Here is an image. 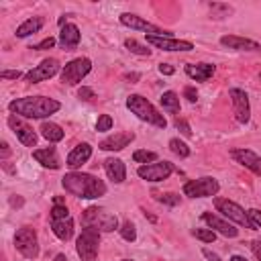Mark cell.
Returning <instances> with one entry per match:
<instances>
[{"instance_id":"48","label":"cell","mask_w":261,"mask_h":261,"mask_svg":"<svg viewBox=\"0 0 261 261\" xmlns=\"http://www.w3.org/2000/svg\"><path fill=\"white\" fill-rule=\"evenodd\" d=\"M8 155H10V149H8V143L4 141L2 143V157H8Z\"/></svg>"},{"instance_id":"18","label":"cell","mask_w":261,"mask_h":261,"mask_svg":"<svg viewBox=\"0 0 261 261\" xmlns=\"http://www.w3.org/2000/svg\"><path fill=\"white\" fill-rule=\"evenodd\" d=\"M133 141H135V133H130V130L114 133V135L106 137L104 141H100L98 149H102V151H120V149L128 147Z\"/></svg>"},{"instance_id":"32","label":"cell","mask_w":261,"mask_h":261,"mask_svg":"<svg viewBox=\"0 0 261 261\" xmlns=\"http://www.w3.org/2000/svg\"><path fill=\"white\" fill-rule=\"evenodd\" d=\"M169 149H171V153H175V155L181 157V159L190 157V147H188L184 141H179V139H171V141H169Z\"/></svg>"},{"instance_id":"37","label":"cell","mask_w":261,"mask_h":261,"mask_svg":"<svg viewBox=\"0 0 261 261\" xmlns=\"http://www.w3.org/2000/svg\"><path fill=\"white\" fill-rule=\"evenodd\" d=\"M65 216H69L67 206H65V204H53V208H51V218H65Z\"/></svg>"},{"instance_id":"27","label":"cell","mask_w":261,"mask_h":261,"mask_svg":"<svg viewBox=\"0 0 261 261\" xmlns=\"http://www.w3.org/2000/svg\"><path fill=\"white\" fill-rule=\"evenodd\" d=\"M41 135L49 141V143H59L63 137H65V133H63V128L59 126V124H55V122H51V120H45L43 124H41Z\"/></svg>"},{"instance_id":"14","label":"cell","mask_w":261,"mask_h":261,"mask_svg":"<svg viewBox=\"0 0 261 261\" xmlns=\"http://www.w3.org/2000/svg\"><path fill=\"white\" fill-rule=\"evenodd\" d=\"M6 122H8V126L12 128V133L16 135V139H18L24 147H35V145H37V133H35L33 126H29L20 116L10 114Z\"/></svg>"},{"instance_id":"39","label":"cell","mask_w":261,"mask_h":261,"mask_svg":"<svg viewBox=\"0 0 261 261\" xmlns=\"http://www.w3.org/2000/svg\"><path fill=\"white\" fill-rule=\"evenodd\" d=\"M55 45V39L53 37H47V39H43L41 43H37V45H33V47H29V49H35V51H45V49H51Z\"/></svg>"},{"instance_id":"31","label":"cell","mask_w":261,"mask_h":261,"mask_svg":"<svg viewBox=\"0 0 261 261\" xmlns=\"http://www.w3.org/2000/svg\"><path fill=\"white\" fill-rule=\"evenodd\" d=\"M124 47H126L130 53H135V55H143V57H149V55H151V49H149L147 45H141V43L135 41V39H126V41H124Z\"/></svg>"},{"instance_id":"29","label":"cell","mask_w":261,"mask_h":261,"mask_svg":"<svg viewBox=\"0 0 261 261\" xmlns=\"http://www.w3.org/2000/svg\"><path fill=\"white\" fill-rule=\"evenodd\" d=\"M208 8H210V12H212V18H224V16H228V14L234 12L232 6H228V4H220V2H210Z\"/></svg>"},{"instance_id":"5","label":"cell","mask_w":261,"mask_h":261,"mask_svg":"<svg viewBox=\"0 0 261 261\" xmlns=\"http://www.w3.org/2000/svg\"><path fill=\"white\" fill-rule=\"evenodd\" d=\"M100 249V230L92 226H84L82 234L75 241V253L80 255L82 261H94L98 257Z\"/></svg>"},{"instance_id":"50","label":"cell","mask_w":261,"mask_h":261,"mask_svg":"<svg viewBox=\"0 0 261 261\" xmlns=\"http://www.w3.org/2000/svg\"><path fill=\"white\" fill-rule=\"evenodd\" d=\"M230 261H247V259H245L243 255H232V257H230Z\"/></svg>"},{"instance_id":"11","label":"cell","mask_w":261,"mask_h":261,"mask_svg":"<svg viewBox=\"0 0 261 261\" xmlns=\"http://www.w3.org/2000/svg\"><path fill=\"white\" fill-rule=\"evenodd\" d=\"M228 98L232 104V114L237 118V122L247 124L251 120V104H249V96L245 90L241 88H230L228 90Z\"/></svg>"},{"instance_id":"3","label":"cell","mask_w":261,"mask_h":261,"mask_svg":"<svg viewBox=\"0 0 261 261\" xmlns=\"http://www.w3.org/2000/svg\"><path fill=\"white\" fill-rule=\"evenodd\" d=\"M126 108H128L139 120H143V122H147V124H153V126H157V128H165V126H167L165 116H163L147 98H143L141 94H130V96L126 98Z\"/></svg>"},{"instance_id":"42","label":"cell","mask_w":261,"mask_h":261,"mask_svg":"<svg viewBox=\"0 0 261 261\" xmlns=\"http://www.w3.org/2000/svg\"><path fill=\"white\" fill-rule=\"evenodd\" d=\"M184 96H186V100L192 102V104L198 100V92H196L194 86H186V88H184Z\"/></svg>"},{"instance_id":"1","label":"cell","mask_w":261,"mask_h":261,"mask_svg":"<svg viewBox=\"0 0 261 261\" xmlns=\"http://www.w3.org/2000/svg\"><path fill=\"white\" fill-rule=\"evenodd\" d=\"M61 186L65 192H69L75 198H84V200H94L106 194V184L92 175V173H84V171H69L61 177Z\"/></svg>"},{"instance_id":"15","label":"cell","mask_w":261,"mask_h":261,"mask_svg":"<svg viewBox=\"0 0 261 261\" xmlns=\"http://www.w3.org/2000/svg\"><path fill=\"white\" fill-rule=\"evenodd\" d=\"M147 43L163 49V51H192L194 43L184 41V39H173V37H157V35H147Z\"/></svg>"},{"instance_id":"2","label":"cell","mask_w":261,"mask_h":261,"mask_svg":"<svg viewBox=\"0 0 261 261\" xmlns=\"http://www.w3.org/2000/svg\"><path fill=\"white\" fill-rule=\"evenodd\" d=\"M59 108L61 104L47 96H24L8 102V110L20 118H47Z\"/></svg>"},{"instance_id":"13","label":"cell","mask_w":261,"mask_h":261,"mask_svg":"<svg viewBox=\"0 0 261 261\" xmlns=\"http://www.w3.org/2000/svg\"><path fill=\"white\" fill-rule=\"evenodd\" d=\"M59 71V61L49 57V59H43L39 65H35L31 71L24 73V82L29 84H39V82H45L49 77H53L55 73Z\"/></svg>"},{"instance_id":"38","label":"cell","mask_w":261,"mask_h":261,"mask_svg":"<svg viewBox=\"0 0 261 261\" xmlns=\"http://www.w3.org/2000/svg\"><path fill=\"white\" fill-rule=\"evenodd\" d=\"M77 98H80V100H84V102H90V100H94V98H96V94H94V90H92V88L82 86V88L77 90Z\"/></svg>"},{"instance_id":"41","label":"cell","mask_w":261,"mask_h":261,"mask_svg":"<svg viewBox=\"0 0 261 261\" xmlns=\"http://www.w3.org/2000/svg\"><path fill=\"white\" fill-rule=\"evenodd\" d=\"M20 75H22V71H18V69H2L0 71L2 80H18Z\"/></svg>"},{"instance_id":"20","label":"cell","mask_w":261,"mask_h":261,"mask_svg":"<svg viewBox=\"0 0 261 261\" xmlns=\"http://www.w3.org/2000/svg\"><path fill=\"white\" fill-rule=\"evenodd\" d=\"M80 41H82V33L73 22H67L61 27V33H59V47L61 49L71 51L80 45Z\"/></svg>"},{"instance_id":"40","label":"cell","mask_w":261,"mask_h":261,"mask_svg":"<svg viewBox=\"0 0 261 261\" xmlns=\"http://www.w3.org/2000/svg\"><path fill=\"white\" fill-rule=\"evenodd\" d=\"M175 128H177L184 137H192V128H190V124H188L184 118H175Z\"/></svg>"},{"instance_id":"33","label":"cell","mask_w":261,"mask_h":261,"mask_svg":"<svg viewBox=\"0 0 261 261\" xmlns=\"http://www.w3.org/2000/svg\"><path fill=\"white\" fill-rule=\"evenodd\" d=\"M118 230H120V237H122L124 241H128V243L137 241V226H135L130 220H124Z\"/></svg>"},{"instance_id":"35","label":"cell","mask_w":261,"mask_h":261,"mask_svg":"<svg viewBox=\"0 0 261 261\" xmlns=\"http://www.w3.org/2000/svg\"><path fill=\"white\" fill-rule=\"evenodd\" d=\"M192 237H196V239L202 241V243H214L216 232L210 230V228H192Z\"/></svg>"},{"instance_id":"25","label":"cell","mask_w":261,"mask_h":261,"mask_svg":"<svg viewBox=\"0 0 261 261\" xmlns=\"http://www.w3.org/2000/svg\"><path fill=\"white\" fill-rule=\"evenodd\" d=\"M51 230L59 241H69L73 237V220H71V216L51 218Z\"/></svg>"},{"instance_id":"12","label":"cell","mask_w":261,"mask_h":261,"mask_svg":"<svg viewBox=\"0 0 261 261\" xmlns=\"http://www.w3.org/2000/svg\"><path fill=\"white\" fill-rule=\"evenodd\" d=\"M118 20H120V24H124V27H128V29H135V31H143L145 35L171 37V33H169V31H163L161 27H157V24H153V22H147V20H143L141 16L133 14V12H122V14L118 16Z\"/></svg>"},{"instance_id":"4","label":"cell","mask_w":261,"mask_h":261,"mask_svg":"<svg viewBox=\"0 0 261 261\" xmlns=\"http://www.w3.org/2000/svg\"><path fill=\"white\" fill-rule=\"evenodd\" d=\"M80 220H82V226H92V228H98L102 232H112L114 228H118L116 214H112V212H108L106 208H100V206L86 208L82 212Z\"/></svg>"},{"instance_id":"19","label":"cell","mask_w":261,"mask_h":261,"mask_svg":"<svg viewBox=\"0 0 261 261\" xmlns=\"http://www.w3.org/2000/svg\"><path fill=\"white\" fill-rule=\"evenodd\" d=\"M220 45L234 49V51H261V45L253 39H245L239 35H222L220 37Z\"/></svg>"},{"instance_id":"28","label":"cell","mask_w":261,"mask_h":261,"mask_svg":"<svg viewBox=\"0 0 261 261\" xmlns=\"http://www.w3.org/2000/svg\"><path fill=\"white\" fill-rule=\"evenodd\" d=\"M161 106H163L165 112L177 116V114H179V96H177L175 92H171V90L163 92V94H161Z\"/></svg>"},{"instance_id":"45","label":"cell","mask_w":261,"mask_h":261,"mask_svg":"<svg viewBox=\"0 0 261 261\" xmlns=\"http://www.w3.org/2000/svg\"><path fill=\"white\" fill-rule=\"evenodd\" d=\"M251 251L257 257V261H261V241H253L251 243Z\"/></svg>"},{"instance_id":"51","label":"cell","mask_w":261,"mask_h":261,"mask_svg":"<svg viewBox=\"0 0 261 261\" xmlns=\"http://www.w3.org/2000/svg\"><path fill=\"white\" fill-rule=\"evenodd\" d=\"M120 261H135V259H120Z\"/></svg>"},{"instance_id":"7","label":"cell","mask_w":261,"mask_h":261,"mask_svg":"<svg viewBox=\"0 0 261 261\" xmlns=\"http://www.w3.org/2000/svg\"><path fill=\"white\" fill-rule=\"evenodd\" d=\"M14 247L16 251L27 257V259H37L39 257V239L33 226H20L14 234Z\"/></svg>"},{"instance_id":"36","label":"cell","mask_w":261,"mask_h":261,"mask_svg":"<svg viewBox=\"0 0 261 261\" xmlns=\"http://www.w3.org/2000/svg\"><path fill=\"white\" fill-rule=\"evenodd\" d=\"M110 128H112V116L110 114H100L98 120H96V130L104 133V130H110Z\"/></svg>"},{"instance_id":"34","label":"cell","mask_w":261,"mask_h":261,"mask_svg":"<svg viewBox=\"0 0 261 261\" xmlns=\"http://www.w3.org/2000/svg\"><path fill=\"white\" fill-rule=\"evenodd\" d=\"M155 200L161 202V204H165V206H177L181 202V196L179 194H173V192H165V194H157Z\"/></svg>"},{"instance_id":"30","label":"cell","mask_w":261,"mask_h":261,"mask_svg":"<svg viewBox=\"0 0 261 261\" xmlns=\"http://www.w3.org/2000/svg\"><path fill=\"white\" fill-rule=\"evenodd\" d=\"M133 161L143 163V165L155 163V161H157V153H155V151H147V149H137V151L133 153Z\"/></svg>"},{"instance_id":"8","label":"cell","mask_w":261,"mask_h":261,"mask_svg":"<svg viewBox=\"0 0 261 261\" xmlns=\"http://www.w3.org/2000/svg\"><path fill=\"white\" fill-rule=\"evenodd\" d=\"M92 69V61L88 57H77V59H71L69 63H65L59 71V77L63 84L67 86H75L80 84Z\"/></svg>"},{"instance_id":"24","label":"cell","mask_w":261,"mask_h":261,"mask_svg":"<svg viewBox=\"0 0 261 261\" xmlns=\"http://www.w3.org/2000/svg\"><path fill=\"white\" fill-rule=\"evenodd\" d=\"M104 169H106V175L114 181V184H122L126 179V167L122 163V159L118 157H108L104 159Z\"/></svg>"},{"instance_id":"26","label":"cell","mask_w":261,"mask_h":261,"mask_svg":"<svg viewBox=\"0 0 261 261\" xmlns=\"http://www.w3.org/2000/svg\"><path fill=\"white\" fill-rule=\"evenodd\" d=\"M43 24H45V18L43 16H31V18H27L24 22H20L18 27H16V37L18 39H24V37H29V35H33V33H39L41 29H43Z\"/></svg>"},{"instance_id":"9","label":"cell","mask_w":261,"mask_h":261,"mask_svg":"<svg viewBox=\"0 0 261 261\" xmlns=\"http://www.w3.org/2000/svg\"><path fill=\"white\" fill-rule=\"evenodd\" d=\"M218 190H220L218 181L210 175L190 179L184 184V196H188V198H210V196H216Z\"/></svg>"},{"instance_id":"21","label":"cell","mask_w":261,"mask_h":261,"mask_svg":"<svg viewBox=\"0 0 261 261\" xmlns=\"http://www.w3.org/2000/svg\"><path fill=\"white\" fill-rule=\"evenodd\" d=\"M90 157H92V145H90V143H80V145H75V147L69 151V155H67V159H65V165H67L69 169H77V167L84 165Z\"/></svg>"},{"instance_id":"10","label":"cell","mask_w":261,"mask_h":261,"mask_svg":"<svg viewBox=\"0 0 261 261\" xmlns=\"http://www.w3.org/2000/svg\"><path fill=\"white\" fill-rule=\"evenodd\" d=\"M173 163L171 161H155V163H147V165H139L137 175L145 181H163L173 173Z\"/></svg>"},{"instance_id":"47","label":"cell","mask_w":261,"mask_h":261,"mask_svg":"<svg viewBox=\"0 0 261 261\" xmlns=\"http://www.w3.org/2000/svg\"><path fill=\"white\" fill-rule=\"evenodd\" d=\"M22 204H24V200H22L20 196H16V198L12 196V198H10V206H16V208H20Z\"/></svg>"},{"instance_id":"44","label":"cell","mask_w":261,"mask_h":261,"mask_svg":"<svg viewBox=\"0 0 261 261\" xmlns=\"http://www.w3.org/2000/svg\"><path fill=\"white\" fill-rule=\"evenodd\" d=\"M159 73H163V75H173V73H175V67L169 65V63H159Z\"/></svg>"},{"instance_id":"6","label":"cell","mask_w":261,"mask_h":261,"mask_svg":"<svg viewBox=\"0 0 261 261\" xmlns=\"http://www.w3.org/2000/svg\"><path fill=\"white\" fill-rule=\"evenodd\" d=\"M214 208H216V212H220L226 220H232V222H237L239 226H245V228H257L255 224H253V220L249 218V214L237 204V202H232V200H228V198H220V196H216L214 198Z\"/></svg>"},{"instance_id":"46","label":"cell","mask_w":261,"mask_h":261,"mask_svg":"<svg viewBox=\"0 0 261 261\" xmlns=\"http://www.w3.org/2000/svg\"><path fill=\"white\" fill-rule=\"evenodd\" d=\"M202 255H204V257H206L208 261H222V259H220V257H218L216 253H212V251H210V249H206V247L202 249Z\"/></svg>"},{"instance_id":"49","label":"cell","mask_w":261,"mask_h":261,"mask_svg":"<svg viewBox=\"0 0 261 261\" xmlns=\"http://www.w3.org/2000/svg\"><path fill=\"white\" fill-rule=\"evenodd\" d=\"M53 261H67V257H65V255H63V253H57V255H55V259H53Z\"/></svg>"},{"instance_id":"16","label":"cell","mask_w":261,"mask_h":261,"mask_svg":"<svg viewBox=\"0 0 261 261\" xmlns=\"http://www.w3.org/2000/svg\"><path fill=\"white\" fill-rule=\"evenodd\" d=\"M202 220L210 226V230L220 232V234L226 237V239H234V237L239 234V228H234L226 218H220V216L214 214V212H202Z\"/></svg>"},{"instance_id":"23","label":"cell","mask_w":261,"mask_h":261,"mask_svg":"<svg viewBox=\"0 0 261 261\" xmlns=\"http://www.w3.org/2000/svg\"><path fill=\"white\" fill-rule=\"evenodd\" d=\"M186 75L196 80V82H208L212 77V73L216 71V67L212 63H188L184 67Z\"/></svg>"},{"instance_id":"22","label":"cell","mask_w":261,"mask_h":261,"mask_svg":"<svg viewBox=\"0 0 261 261\" xmlns=\"http://www.w3.org/2000/svg\"><path fill=\"white\" fill-rule=\"evenodd\" d=\"M33 157H35L37 163H41V165L47 167V169H59V167H61V161H59V155H57V149H55V147L35 149V151H33Z\"/></svg>"},{"instance_id":"17","label":"cell","mask_w":261,"mask_h":261,"mask_svg":"<svg viewBox=\"0 0 261 261\" xmlns=\"http://www.w3.org/2000/svg\"><path fill=\"white\" fill-rule=\"evenodd\" d=\"M230 157H232L239 165H243V167H247L249 171H253L255 175H261V157H259L255 151L241 147V149H232V151H230Z\"/></svg>"},{"instance_id":"43","label":"cell","mask_w":261,"mask_h":261,"mask_svg":"<svg viewBox=\"0 0 261 261\" xmlns=\"http://www.w3.org/2000/svg\"><path fill=\"white\" fill-rule=\"evenodd\" d=\"M247 214H249V218L253 220V224H255L257 228H261V210L251 208V210H247Z\"/></svg>"}]
</instances>
